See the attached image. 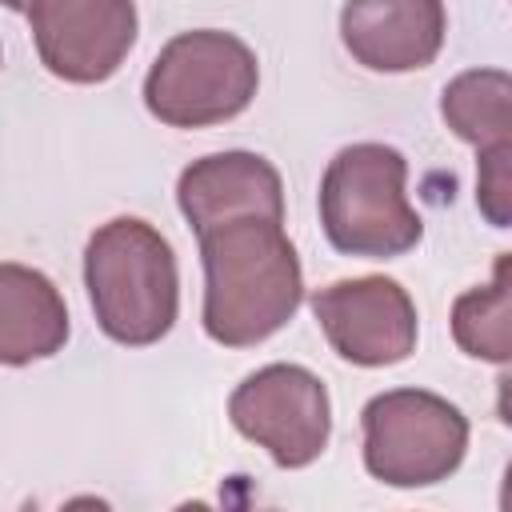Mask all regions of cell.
<instances>
[{"label":"cell","mask_w":512,"mask_h":512,"mask_svg":"<svg viewBox=\"0 0 512 512\" xmlns=\"http://www.w3.org/2000/svg\"><path fill=\"white\" fill-rule=\"evenodd\" d=\"M64 340L68 308L60 288L28 264H0V364L20 368L48 360Z\"/></svg>","instance_id":"8fae6325"},{"label":"cell","mask_w":512,"mask_h":512,"mask_svg":"<svg viewBox=\"0 0 512 512\" xmlns=\"http://www.w3.org/2000/svg\"><path fill=\"white\" fill-rule=\"evenodd\" d=\"M444 124L476 152L512 144V76L504 68H468L440 96Z\"/></svg>","instance_id":"7c38bea8"},{"label":"cell","mask_w":512,"mask_h":512,"mask_svg":"<svg viewBox=\"0 0 512 512\" xmlns=\"http://www.w3.org/2000/svg\"><path fill=\"white\" fill-rule=\"evenodd\" d=\"M28 24L40 64L68 84H100L136 44L132 0H32Z\"/></svg>","instance_id":"52a82bcc"},{"label":"cell","mask_w":512,"mask_h":512,"mask_svg":"<svg viewBox=\"0 0 512 512\" xmlns=\"http://www.w3.org/2000/svg\"><path fill=\"white\" fill-rule=\"evenodd\" d=\"M508 196H512V144L484 148L476 160V204L492 228H508Z\"/></svg>","instance_id":"5bb4252c"},{"label":"cell","mask_w":512,"mask_h":512,"mask_svg":"<svg viewBox=\"0 0 512 512\" xmlns=\"http://www.w3.org/2000/svg\"><path fill=\"white\" fill-rule=\"evenodd\" d=\"M176 204L200 236L240 216L284 220V184L280 172L256 152H216L180 172Z\"/></svg>","instance_id":"30bf717a"},{"label":"cell","mask_w":512,"mask_h":512,"mask_svg":"<svg viewBox=\"0 0 512 512\" xmlns=\"http://www.w3.org/2000/svg\"><path fill=\"white\" fill-rule=\"evenodd\" d=\"M364 468L392 488L448 480L468 452V420L424 388H392L364 404Z\"/></svg>","instance_id":"5b68a950"},{"label":"cell","mask_w":512,"mask_h":512,"mask_svg":"<svg viewBox=\"0 0 512 512\" xmlns=\"http://www.w3.org/2000/svg\"><path fill=\"white\" fill-rule=\"evenodd\" d=\"M444 0H348L340 40L368 72H416L444 48Z\"/></svg>","instance_id":"9c48e42d"},{"label":"cell","mask_w":512,"mask_h":512,"mask_svg":"<svg viewBox=\"0 0 512 512\" xmlns=\"http://www.w3.org/2000/svg\"><path fill=\"white\" fill-rule=\"evenodd\" d=\"M332 352L360 368L400 364L416 348V304L388 276L336 280L312 296Z\"/></svg>","instance_id":"ba28073f"},{"label":"cell","mask_w":512,"mask_h":512,"mask_svg":"<svg viewBox=\"0 0 512 512\" xmlns=\"http://www.w3.org/2000/svg\"><path fill=\"white\" fill-rule=\"evenodd\" d=\"M452 336L456 344L492 364H508L512 356V288H508V256L496 260L492 284L456 296L452 304Z\"/></svg>","instance_id":"4fadbf2b"},{"label":"cell","mask_w":512,"mask_h":512,"mask_svg":"<svg viewBox=\"0 0 512 512\" xmlns=\"http://www.w3.org/2000/svg\"><path fill=\"white\" fill-rule=\"evenodd\" d=\"M204 264V332L224 348L276 336L304 300L300 256L284 220L240 216L196 236Z\"/></svg>","instance_id":"6da1fadb"},{"label":"cell","mask_w":512,"mask_h":512,"mask_svg":"<svg viewBox=\"0 0 512 512\" xmlns=\"http://www.w3.org/2000/svg\"><path fill=\"white\" fill-rule=\"evenodd\" d=\"M228 420L280 468H308L328 448L332 404L316 372L300 364H268L236 384L228 396Z\"/></svg>","instance_id":"8992f818"},{"label":"cell","mask_w":512,"mask_h":512,"mask_svg":"<svg viewBox=\"0 0 512 512\" xmlns=\"http://www.w3.org/2000/svg\"><path fill=\"white\" fill-rule=\"evenodd\" d=\"M408 160L388 144L340 148L320 180V224L336 252L360 260H392L420 244L424 220L412 208Z\"/></svg>","instance_id":"3957f363"},{"label":"cell","mask_w":512,"mask_h":512,"mask_svg":"<svg viewBox=\"0 0 512 512\" xmlns=\"http://www.w3.org/2000/svg\"><path fill=\"white\" fill-rule=\"evenodd\" d=\"M84 284L96 324L116 344L144 348L176 324V256L160 228L140 216H116L92 232L84 248Z\"/></svg>","instance_id":"7a4b0ae2"},{"label":"cell","mask_w":512,"mask_h":512,"mask_svg":"<svg viewBox=\"0 0 512 512\" xmlns=\"http://www.w3.org/2000/svg\"><path fill=\"white\" fill-rule=\"evenodd\" d=\"M260 84L256 52L220 28L172 36L144 76V104L168 128H208L240 116Z\"/></svg>","instance_id":"277c9868"},{"label":"cell","mask_w":512,"mask_h":512,"mask_svg":"<svg viewBox=\"0 0 512 512\" xmlns=\"http://www.w3.org/2000/svg\"><path fill=\"white\" fill-rule=\"evenodd\" d=\"M0 4H4V8H12V12H28V4H32V0H0Z\"/></svg>","instance_id":"9a60e30c"}]
</instances>
